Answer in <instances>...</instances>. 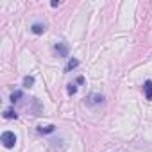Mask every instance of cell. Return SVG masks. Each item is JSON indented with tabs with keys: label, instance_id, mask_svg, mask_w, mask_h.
Segmentation results:
<instances>
[{
	"label": "cell",
	"instance_id": "obj_9",
	"mask_svg": "<svg viewBox=\"0 0 152 152\" xmlns=\"http://www.w3.org/2000/svg\"><path fill=\"white\" fill-rule=\"evenodd\" d=\"M23 86L25 88L34 86V77H32V75H25V77H23Z\"/></svg>",
	"mask_w": 152,
	"mask_h": 152
},
{
	"label": "cell",
	"instance_id": "obj_8",
	"mask_svg": "<svg viewBox=\"0 0 152 152\" xmlns=\"http://www.w3.org/2000/svg\"><path fill=\"white\" fill-rule=\"evenodd\" d=\"M4 118H6V120H16V118H18V115H16V111L7 109V111H4Z\"/></svg>",
	"mask_w": 152,
	"mask_h": 152
},
{
	"label": "cell",
	"instance_id": "obj_1",
	"mask_svg": "<svg viewBox=\"0 0 152 152\" xmlns=\"http://www.w3.org/2000/svg\"><path fill=\"white\" fill-rule=\"evenodd\" d=\"M2 143H4V147H6V148H13V147L16 145V134H15V132H11V131L2 132Z\"/></svg>",
	"mask_w": 152,
	"mask_h": 152
},
{
	"label": "cell",
	"instance_id": "obj_10",
	"mask_svg": "<svg viewBox=\"0 0 152 152\" xmlns=\"http://www.w3.org/2000/svg\"><path fill=\"white\" fill-rule=\"evenodd\" d=\"M22 97H23V91H20V90H18V91L11 93V102H13V104H15V102H20V99H22Z\"/></svg>",
	"mask_w": 152,
	"mask_h": 152
},
{
	"label": "cell",
	"instance_id": "obj_2",
	"mask_svg": "<svg viewBox=\"0 0 152 152\" xmlns=\"http://www.w3.org/2000/svg\"><path fill=\"white\" fill-rule=\"evenodd\" d=\"M54 52L59 56V57H68V45L66 43H56L54 45Z\"/></svg>",
	"mask_w": 152,
	"mask_h": 152
},
{
	"label": "cell",
	"instance_id": "obj_11",
	"mask_svg": "<svg viewBox=\"0 0 152 152\" xmlns=\"http://www.w3.org/2000/svg\"><path fill=\"white\" fill-rule=\"evenodd\" d=\"M66 91H68V95H75V93H77V84L70 83V84H68V88H66Z\"/></svg>",
	"mask_w": 152,
	"mask_h": 152
},
{
	"label": "cell",
	"instance_id": "obj_7",
	"mask_svg": "<svg viewBox=\"0 0 152 152\" xmlns=\"http://www.w3.org/2000/svg\"><path fill=\"white\" fill-rule=\"evenodd\" d=\"M31 31H32L34 34H43V32L47 31V25H45V23H32Z\"/></svg>",
	"mask_w": 152,
	"mask_h": 152
},
{
	"label": "cell",
	"instance_id": "obj_3",
	"mask_svg": "<svg viewBox=\"0 0 152 152\" xmlns=\"http://www.w3.org/2000/svg\"><path fill=\"white\" fill-rule=\"evenodd\" d=\"M100 102H104V95H100V93H90L88 99H86L88 106H95V104H100Z\"/></svg>",
	"mask_w": 152,
	"mask_h": 152
},
{
	"label": "cell",
	"instance_id": "obj_5",
	"mask_svg": "<svg viewBox=\"0 0 152 152\" xmlns=\"http://www.w3.org/2000/svg\"><path fill=\"white\" fill-rule=\"evenodd\" d=\"M54 131H56V125H54V124L45 125V127H43V125H39V127H38V132H39V134H52Z\"/></svg>",
	"mask_w": 152,
	"mask_h": 152
},
{
	"label": "cell",
	"instance_id": "obj_12",
	"mask_svg": "<svg viewBox=\"0 0 152 152\" xmlns=\"http://www.w3.org/2000/svg\"><path fill=\"white\" fill-rule=\"evenodd\" d=\"M75 84H84V77H83V75H79V77L75 79Z\"/></svg>",
	"mask_w": 152,
	"mask_h": 152
},
{
	"label": "cell",
	"instance_id": "obj_4",
	"mask_svg": "<svg viewBox=\"0 0 152 152\" xmlns=\"http://www.w3.org/2000/svg\"><path fill=\"white\" fill-rule=\"evenodd\" d=\"M143 93H145V99L147 100H152V81L147 79L143 83Z\"/></svg>",
	"mask_w": 152,
	"mask_h": 152
},
{
	"label": "cell",
	"instance_id": "obj_6",
	"mask_svg": "<svg viewBox=\"0 0 152 152\" xmlns=\"http://www.w3.org/2000/svg\"><path fill=\"white\" fill-rule=\"evenodd\" d=\"M77 66H79V59L72 57V59H68V63H66V66H64V72H72V70H75Z\"/></svg>",
	"mask_w": 152,
	"mask_h": 152
}]
</instances>
